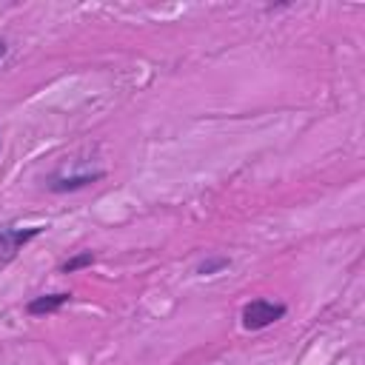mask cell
<instances>
[{
	"label": "cell",
	"mask_w": 365,
	"mask_h": 365,
	"mask_svg": "<svg viewBox=\"0 0 365 365\" xmlns=\"http://www.w3.org/2000/svg\"><path fill=\"white\" fill-rule=\"evenodd\" d=\"M88 265H94V254H91V251H80V254L68 257V259L60 265V274H74V271H83V268H88Z\"/></svg>",
	"instance_id": "5b68a950"
},
{
	"label": "cell",
	"mask_w": 365,
	"mask_h": 365,
	"mask_svg": "<svg viewBox=\"0 0 365 365\" xmlns=\"http://www.w3.org/2000/svg\"><path fill=\"white\" fill-rule=\"evenodd\" d=\"M46 231V225H29V228H0V257L3 259H11L26 242H31L34 237H40Z\"/></svg>",
	"instance_id": "7a4b0ae2"
},
{
	"label": "cell",
	"mask_w": 365,
	"mask_h": 365,
	"mask_svg": "<svg viewBox=\"0 0 365 365\" xmlns=\"http://www.w3.org/2000/svg\"><path fill=\"white\" fill-rule=\"evenodd\" d=\"M228 265H231V259H228V257H205V259L197 265V274H200V277H211V274L225 271Z\"/></svg>",
	"instance_id": "8992f818"
},
{
	"label": "cell",
	"mask_w": 365,
	"mask_h": 365,
	"mask_svg": "<svg viewBox=\"0 0 365 365\" xmlns=\"http://www.w3.org/2000/svg\"><path fill=\"white\" fill-rule=\"evenodd\" d=\"M66 302H71V291H54V294H40L34 299H29L26 311L31 317H46V314H54L60 311Z\"/></svg>",
	"instance_id": "3957f363"
},
{
	"label": "cell",
	"mask_w": 365,
	"mask_h": 365,
	"mask_svg": "<svg viewBox=\"0 0 365 365\" xmlns=\"http://www.w3.org/2000/svg\"><path fill=\"white\" fill-rule=\"evenodd\" d=\"M285 305L282 302H271V299H251L242 305L240 311V322L245 331H262L268 325H274L277 319L285 317Z\"/></svg>",
	"instance_id": "6da1fadb"
},
{
	"label": "cell",
	"mask_w": 365,
	"mask_h": 365,
	"mask_svg": "<svg viewBox=\"0 0 365 365\" xmlns=\"http://www.w3.org/2000/svg\"><path fill=\"white\" fill-rule=\"evenodd\" d=\"M6 54H9V46H6V40H0V63H3Z\"/></svg>",
	"instance_id": "52a82bcc"
},
{
	"label": "cell",
	"mask_w": 365,
	"mask_h": 365,
	"mask_svg": "<svg viewBox=\"0 0 365 365\" xmlns=\"http://www.w3.org/2000/svg\"><path fill=\"white\" fill-rule=\"evenodd\" d=\"M106 171H86V174H71V177H54L48 182V191L54 194H66V191H80L86 185H94L97 180H103Z\"/></svg>",
	"instance_id": "277c9868"
}]
</instances>
